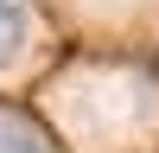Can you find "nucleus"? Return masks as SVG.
Wrapping results in <instances>:
<instances>
[{"mask_svg":"<svg viewBox=\"0 0 159 153\" xmlns=\"http://www.w3.org/2000/svg\"><path fill=\"white\" fill-rule=\"evenodd\" d=\"M25 38H32V13H25V0H0V64L19 58Z\"/></svg>","mask_w":159,"mask_h":153,"instance_id":"1","label":"nucleus"},{"mask_svg":"<svg viewBox=\"0 0 159 153\" xmlns=\"http://www.w3.org/2000/svg\"><path fill=\"white\" fill-rule=\"evenodd\" d=\"M0 153H51V140L38 134L25 115H13V109H0Z\"/></svg>","mask_w":159,"mask_h":153,"instance_id":"2","label":"nucleus"}]
</instances>
